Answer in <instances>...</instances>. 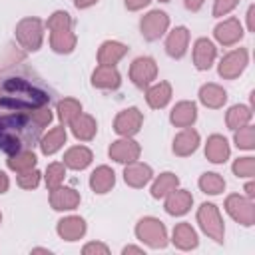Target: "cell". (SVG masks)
Wrapping results in <instances>:
<instances>
[{
    "mask_svg": "<svg viewBox=\"0 0 255 255\" xmlns=\"http://www.w3.org/2000/svg\"><path fill=\"white\" fill-rule=\"evenodd\" d=\"M52 90L28 68H10L0 74V108L8 112H34L50 106Z\"/></svg>",
    "mask_w": 255,
    "mask_h": 255,
    "instance_id": "obj_1",
    "label": "cell"
},
{
    "mask_svg": "<svg viewBox=\"0 0 255 255\" xmlns=\"http://www.w3.org/2000/svg\"><path fill=\"white\" fill-rule=\"evenodd\" d=\"M42 129L30 112L0 114V151L10 155L20 149H32L38 145Z\"/></svg>",
    "mask_w": 255,
    "mask_h": 255,
    "instance_id": "obj_2",
    "label": "cell"
},
{
    "mask_svg": "<svg viewBox=\"0 0 255 255\" xmlns=\"http://www.w3.org/2000/svg\"><path fill=\"white\" fill-rule=\"evenodd\" d=\"M16 40L26 52H38L44 40V22L36 16L22 18L16 24Z\"/></svg>",
    "mask_w": 255,
    "mask_h": 255,
    "instance_id": "obj_3",
    "label": "cell"
},
{
    "mask_svg": "<svg viewBox=\"0 0 255 255\" xmlns=\"http://www.w3.org/2000/svg\"><path fill=\"white\" fill-rule=\"evenodd\" d=\"M135 237L151 249H163L167 245V229L157 217H143L135 225Z\"/></svg>",
    "mask_w": 255,
    "mask_h": 255,
    "instance_id": "obj_4",
    "label": "cell"
},
{
    "mask_svg": "<svg viewBox=\"0 0 255 255\" xmlns=\"http://www.w3.org/2000/svg\"><path fill=\"white\" fill-rule=\"evenodd\" d=\"M197 223L209 239H213L215 243H223L225 227H223V219H221V213H219L217 205L201 203L199 209H197Z\"/></svg>",
    "mask_w": 255,
    "mask_h": 255,
    "instance_id": "obj_5",
    "label": "cell"
},
{
    "mask_svg": "<svg viewBox=\"0 0 255 255\" xmlns=\"http://www.w3.org/2000/svg\"><path fill=\"white\" fill-rule=\"evenodd\" d=\"M225 211L229 213V217L233 221H237L243 227H251L255 223V205L253 199L239 195V193H231L225 199Z\"/></svg>",
    "mask_w": 255,
    "mask_h": 255,
    "instance_id": "obj_6",
    "label": "cell"
},
{
    "mask_svg": "<svg viewBox=\"0 0 255 255\" xmlns=\"http://www.w3.org/2000/svg\"><path fill=\"white\" fill-rule=\"evenodd\" d=\"M157 78V64L153 58L149 56H139L131 62L129 66V80L135 88L145 90L149 84H153V80Z\"/></svg>",
    "mask_w": 255,
    "mask_h": 255,
    "instance_id": "obj_7",
    "label": "cell"
},
{
    "mask_svg": "<svg viewBox=\"0 0 255 255\" xmlns=\"http://www.w3.org/2000/svg\"><path fill=\"white\" fill-rule=\"evenodd\" d=\"M167 28H169V16L163 10H151L139 20V32L147 42L159 40L167 32Z\"/></svg>",
    "mask_w": 255,
    "mask_h": 255,
    "instance_id": "obj_8",
    "label": "cell"
},
{
    "mask_svg": "<svg viewBox=\"0 0 255 255\" xmlns=\"http://www.w3.org/2000/svg\"><path fill=\"white\" fill-rule=\"evenodd\" d=\"M247 64H249V52L245 48H235L221 58L217 72L223 80H235L239 74H243Z\"/></svg>",
    "mask_w": 255,
    "mask_h": 255,
    "instance_id": "obj_9",
    "label": "cell"
},
{
    "mask_svg": "<svg viewBox=\"0 0 255 255\" xmlns=\"http://www.w3.org/2000/svg\"><path fill=\"white\" fill-rule=\"evenodd\" d=\"M143 124V114L137 108L122 110L114 120V131L122 137H133Z\"/></svg>",
    "mask_w": 255,
    "mask_h": 255,
    "instance_id": "obj_10",
    "label": "cell"
},
{
    "mask_svg": "<svg viewBox=\"0 0 255 255\" xmlns=\"http://www.w3.org/2000/svg\"><path fill=\"white\" fill-rule=\"evenodd\" d=\"M139 153H141V147L133 137H120V139L112 141V145L108 149V155L118 163L135 161L139 157Z\"/></svg>",
    "mask_w": 255,
    "mask_h": 255,
    "instance_id": "obj_11",
    "label": "cell"
},
{
    "mask_svg": "<svg viewBox=\"0 0 255 255\" xmlns=\"http://www.w3.org/2000/svg\"><path fill=\"white\" fill-rule=\"evenodd\" d=\"M80 193L74 187H64L58 185L54 189H50V205L56 211H72L80 205Z\"/></svg>",
    "mask_w": 255,
    "mask_h": 255,
    "instance_id": "obj_12",
    "label": "cell"
},
{
    "mask_svg": "<svg viewBox=\"0 0 255 255\" xmlns=\"http://www.w3.org/2000/svg\"><path fill=\"white\" fill-rule=\"evenodd\" d=\"M151 177H153V169H151L147 163H141V161H137V159L126 163V167H124V181H126L129 187L139 189V187L147 185V183L151 181Z\"/></svg>",
    "mask_w": 255,
    "mask_h": 255,
    "instance_id": "obj_13",
    "label": "cell"
},
{
    "mask_svg": "<svg viewBox=\"0 0 255 255\" xmlns=\"http://www.w3.org/2000/svg\"><path fill=\"white\" fill-rule=\"evenodd\" d=\"M213 36L221 46H233L243 38V26L237 18H227L215 26Z\"/></svg>",
    "mask_w": 255,
    "mask_h": 255,
    "instance_id": "obj_14",
    "label": "cell"
},
{
    "mask_svg": "<svg viewBox=\"0 0 255 255\" xmlns=\"http://www.w3.org/2000/svg\"><path fill=\"white\" fill-rule=\"evenodd\" d=\"M217 58V48L209 38H197L193 44V66L197 70H209Z\"/></svg>",
    "mask_w": 255,
    "mask_h": 255,
    "instance_id": "obj_15",
    "label": "cell"
},
{
    "mask_svg": "<svg viewBox=\"0 0 255 255\" xmlns=\"http://www.w3.org/2000/svg\"><path fill=\"white\" fill-rule=\"evenodd\" d=\"M187 46H189V30L185 26H177L173 28L167 38H165V52L169 58L173 60H179L185 56L187 52Z\"/></svg>",
    "mask_w": 255,
    "mask_h": 255,
    "instance_id": "obj_16",
    "label": "cell"
},
{
    "mask_svg": "<svg viewBox=\"0 0 255 255\" xmlns=\"http://www.w3.org/2000/svg\"><path fill=\"white\" fill-rule=\"evenodd\" d=\"M122 84V76L118 72L116 66H98L94 72H92V86L98 88V90H118Z\"/></svg>",
    "mask_w": 255,
    "mask_h": 255,
    "instance_id": "obj_17",
    "label": "cell"
},
{
    "mask_svg": "<svg viewBox=\"0 0 255 255\" xmlns=\"http://www.w3.org/2000/svg\"><path fill=\"white\" fill-rule=\"evenodd\" d=\"M195 120H197V106L195 102H189V100L177 102L169 112V122L175 128H191Z\"/></svg>",
    "mask_w": 255,
    "mask_h": 255,
    "instance_id": "obj_18",
    "label": "cell"
},
{
    "mask_svg": "<svg viewBox=\"0 0 255 255\" xmlns=\"http://www.w3.org/2000/svg\"><path fill=\"white\" fill-rule=\"evenodd\" d=\"M193 205V195L187 189H173L171 193L165 195V211L173 217L185 215Z\"/></svg>",
    "mask_w": 255,
    "mask_h": 255,
    "instance_id": "obj_19",
    "label": "cell"
},
{
    "mask_svg": "<svg viewBox=\"0 0 255 255\" xmlns=\"http://www.w3.org/2000/svg\"><path fill=\"white\" fill-rule=\"evenodd\" d=\"M56 231L64 241H78L86 235V221L80 215H68L58 221Z\"/></svg>",
    "mask_w": 255,
    "mask_h": 255,
    "instance_id": "obj_20",
    "label": "cell"
},
{
    "mask_svg": "<svg viewBox=\"0 0 255 255\" xmlns=\"http://www.w3.org/2000/svg\"><path fill=\"white\" fill-rule=\"evenodd\" d=\"M199 147V133L193 128H183L175 137H173V153L179 157H187L191 155L195 149Z\"/></svg>",
    "mask_w": 255,
    "mask_h": 255,
    "instance_id": "obj_21",
    "label": "cell"
},
{
    "mask_svg": "<svg viewBox=\"0 0 255 255\" xmlns=\"http://www.w3.org/2000/svg\"><path fill=\"white\" fill-rule=\"evenodd\" d=\"M128 50L129 48L126 44L118 42V40H106L98 48V64H102V66H116L128 54Z\"/></svg>",
    "mask_w": 255,
    "mask_h": 255,
    "instance_id": "obj_22",
    "label": "cell"
},
{
    "mask_svg": "<svg viewBox=\"0 0 255 255\" xmlns=\"http://www.w3.org/2000/svg\"><path fill=\"white\" fill-rule=\"evenodd\" d=\"M171 243L181 249V251H189V249H195L199 245V239H197V233L195 229L191 227V223L183 221V223H177L171 231Z\"/></svg>",
    "mask_w": 255,
    "mask_h": 255,
    "instance_id": "obj_23",
    "label": "cell"
},
{
    "mask_svg": "<svg viewBox=\"0 0 255 255\" xmlns=\"http://www.w3.org/2000/svg\"><path fill=\"white\" fill-rule=\"evenodd\" d=\"M169 100H171V84L169 82H157V84H149L145 88V102L149 108L161 110L169 104Z\"/></svg>",
    "mask_w": 255,
    "mask_h": 255,
    "instance_id": "obj_24",
    "label": "cell"
},
{
    "mask_svg": "<svg viewBox=\"0 0 255 255\" xmlns=\"http://www.w3.org/2000/svg\"><path fill=\"white\" fill-rule=\"evenodd\" d=\"M229 143L223 135L219 133H213L207 137V143H205V157L211 161V163H225L229 159Z\"/></svg>",
    "mask_w": 255,
    "mask_h": 255,
    "instance_id": "obj_25",
    "label": "cell"
},
{
    "mask_svg": "<svg viewBox=\"0 0 255 255\" xmlns=\"http://www.w3.org/2000/svg\"><path fill=\"white\" fill-rule=\"evenodd\" d=\"M92 159H94V153H92L90 147H86V145H74V147H70L64 153V161L62 163L68 169L82 171V169H86L92 163Z\"/></svg>",
    "mask_w": 255,
    "mask_h": 255,
    "instance_id": "obj_26",
    "label": "cell"
},
{
    "mask_svg": "<svg viewBox=\"0 0 255 255\" xmlns=\"http://www.w3.org/2000/svg\"><path fill=\"white\" fill-rule=\"evenodd\" d=\"M70 128H72V133L76 139L80 141H90L96 137V131H98V124L96 120L90 116V114H78L72 122H70Z\"/></svg>",
    "mask_w": 255,
    "mask_h": 255,
    "instance_id": "obj_27",
    "label": "cell"
},
{
    "mask_svg": "<svg viewBox=\"0 0 255 255\" xmlns=\"http://www.w3.org/2000/svg\"><path fill=\"white\" fill-rule=\"evenodd\" d=\"M76 44H78V38L72 32V28L50 30V48L56 54H70V52H74Z\"/></svg>",
    "mask_w": 255,
    "mask_h": 255,
    "instance_id": "obj_28",
    "label": "cell"
},
{
    "mask_svg": "<svg viewBox=\"0 0 255 255\" xmlns=\"http://www.w3.org/2000/svg\"><path fill=\"white\" fill-rule=\"evenodd\" d=\"M66 128L64 126H56V128H52L48 133H44L42 137H40V141H38V145H40V151L44 153V155H54L56 151H60L62 149V145L66 143Z\"/></svg>",
    "mask_w": 255,
    "mask_h": 255,
    "instance_id": "obj_29",
    "label": "cell"
},
{
    "mask_svg": "<svg viewBox=\"0 0 255 255\" xmlns=\"http://www.w3.org/2000/svg\"><path fill=\"white\" fill-rule=\"evenodd\" d=\"M114 185H116V173H114L112 167L100 165V167H96L92 171V175H90V187H92L94 193H100V195L102 193H108Z\"/></svg>",
    "mask_w": 255,
    "mask_h": 255,
    "instance_id": "obj_30",
    "label": "cell"
},
{
    "mask_svg": "<svg viewBox=\"0 0 255 255\" xmlns=\"http://www.w3.org/2000/svg\"><path fill=\"white\" fill-rule=\"evenodd\" d=\"M199 102L205 106V108H211V110H219L225 106L227 102V92L217 86V84H203L199 88Z\"/></svg>",
    "mask_w": 255,
    "mask_h": 255,
    "instance_id": "obj_31",
    "label": "cell"
},
{
    "mask_svg": "<svg viewBox=\"0 0 255 255\" xmlns=\"http://www.w3.org/2000/svg\"><path fill=\"white\" fill-rule=\"evenodd\" d=\"M38 163V157L32 149H20L16 153H10L8 159H6V165L8 169L16 171V173H22V171H28L32 167H36Z\"/></svg>",
    "mask_w": 255,
    "mask_h": 255,
    "instance_id": "obj_32",
    "label": "cell"
},
{
    "mask_svg": "<svg viewBox=\"0 0 255 255\" xmlns=\"http://www.w3.org/2000/svg\"><path fill=\"white\" fill-rule=\"evenodd\" d=\"M179 185V177L175 175V173H171V171H163V173H159L155 179H153V183H151V197L153 199H163L167 193H171L175 187Z\"/></svg>",
    "mask_w": 255,
    "mask_h": 255,
    "instance_id": "obj_33",
    "label": "cell"
},
{
    "mask_svg": "<svg viewBox=\"0 0 255 255\" xmlns=\"http://www.w3.org/2000/svg\"><path fill=\"white\" fill-rule=\"evenodd\" d=\"M251 118H253L251 108H249V106H243V104H237V106H231V108H229V112H227V116H225V124H227L229 129L235 131V129L247 126V124L251 122Z\"/></svg>",
    "mask_w": 255,
    "mask_h": 255,
    "instance_id": "obj_34",
    "label": "cell"
},
{
    "mask_svg": "<svg viewBox=\"0 0 255 255\" xmlns=\"http://www.w3.org/2000/svg\"><path fill=\"white\" fill-rule=\"evenodd\" d=\"M56 112H58V120L62 122V126H70V122L78 114H82V104L74 98H64V100L58 102Z\"/></svg>",
    "mask_w": 255,
    "mask_h": 255,
    "instance_id": "obj_35",
    "label": "cell"
},
{
    "mask_svg": "<svg viewBox=\"0 0 255 255\" xmlns=\"http://www.w3.org/2000/svg\"><path fill=\"white\" fill-rule=\"evenodd\" d=\"M199 189L207 195H219L223 189H225V179L219 175V173H213V171H207V173H201L199 181H197Z\"/></svg>",
    "mask_w": 255,
    "mask_h": 255,
    "instance_id": "obj_36",
    "label": "cell"
},
{
    "mask_svg": "<svg viewBox=\"0 0 255 255\" xmlns=\"http://www.w3.org/2000/svg\"><path fill=\"white\" fill-rule=\"evenodd\" d=\"M44 179H46V187L48 189H54L58 185L64 183L66 179V165L60 163V161H54L46 167V173H44Z\"/></svg>",
    "mask_w": 255,
    "mask_h": 255,
    "instance_id": "obj_37",
    "label": "cell"
},
{
    "mask_svg": "<svg viewBox=\"0 0 255 255\" xmlns=\"http://www.w3.org/2000/svg\"><path fill=\"white\" fill-rule=\"evenodd\" d=\"M233 139H235V145L239 149H253L255 147V128L247 124V126L235 129Z\"/></svg>",
    "mask_w": 255,
    "mask_h": 255,
    "instance_id": "obj_38",
    "label": "cell"
},
{
    "mask_svg": "<svg viewBox=\"0 0 255 255\" xmlns=\"http://www.w3.org/2000/svg\"><path fill=\"white\" fill-rule=\"evenodd\" d=\"M231 169H233V173H235L237 177H253V173H255V159L249 157V155L237 157V159L233 161Z\"/></svg>",
    "mask_w": 255,
    "mask_h": 255,
    "instance_id": "obj_39",
    "label": "cell"
},
{
    "mask_svg": "<svg viewBox=\"0 0 255 255\" xmlns=\"http://www.w3.org/2000/svg\"><path fill=\"white\" fill-rule=\"evenodd\" d=\"M40 179H42V173H40L36 167L28 169V171H22V173H18V177H16V181H18V185H20L22 189H36V187L40 185Z\"/></svg>",
    "mask_w": 255,
    "mask_h": 255,
    "instance_id": "obj_40",
    "label": "cell"
},
{
    "mask_svg": "<svg viewBox=\"0 0 255 255\" xmlns=\"http://www.w3.org/2000/svg\"><path fill=\"white\" fill-rule=\"evenodd\" d=\"M46 26H48V30L72 28V18H70V14H68V12H64V10H56V12H54V14L48 18Z\"/></svg>",
    "mask_w": 255,
    "mask_h": 255,
    "instance_id": "obj_41",
    "label": "cell"
},
{
    "mask_svg": "<svg viewBox=\"0 0 255 255\" xmlns=\"http://www.w3.org/2000/svg\"><path fill=\"white\" fill-rule=\"evenodd\" d=\"M237 4H239V0H215L213 2V16L221 18V16L229 14Z\"/></svg>",
    "mask_w": 255,
    "mask_h": 255,
    "instance_id": "obj_42",
    "label": "cell"
},
{
    "mask_svg": "<svg viewBox=\"0 0 255 255\" xmlns=\"http://www.w3.org/2000/svg\"><path fill=\"white\" fill-rule=\"evenodd\" d=\"M32 114V118L42 126V128H48V124L52 122V110H50V106H44V108H38V110H34V112H30Z\"/></svg>",
    "mask_w": 255,
    "mask_h": 255,
    "instance_id": "obj_43",
    "label": "cell"
},
{
    "mask_svg": "<svg viewBox=\"0 0 255 255\" xmlns=\"http://www.w3.org/2000/svg\"><path fill=\"white\" fill-rule=\"evenodd\" d=\"M82 253H84V255H108L110 249H108V245H104V243L92 241V243H86V245H84Z\"/></svg>",
    "mask_w": 255,
    "mask_h": 255,
    "instance_id": "obj_44",
    "label": "cell"
},
{
    "mask_svg": "<svg viewBox=\"0 0 255 255\" xmlns=\"http://www.w3.org/2000/svg\"><path fill=\"white\" fill-rule=\"evenodd\" d=\"M149 2H151V0H126V8L131 10V12H137V10L145 8Z\"/></svg>",
    "mask_w": 255,
    "mask_h": 255,
    "instance_id": "obj_45",
    "label": "cell"
},
{
    "mask_svg": "<svg viewBox=\"0 0 255 255\" xmlns=\"http://www.w3.org/2000/svg\"><path fill=\"white\" fill-rule=\"evenodd\" d=\"M203 2H205V0H183L185 8H187L189 12H197V10L203 6Z\"/></svg>",
    "mask_w": 255,
    "mask_h": 255,
    "instance_id": "obj_46",
    "label": "cell"
},
{
    "mask_svg": "<svg viewBox=\"0 0 255 255\" xmlns=\"http://www.w3.org/2000/svg\"><path fill=\"white\" fill-rule=\"evenodd\" d=\"M8 187H10V179H8V175H6L4 171H0V195L6 193Z\"/></svg>",
    "mask_w": 255,
    "mask_h": 255,
    "instance_id": "obj_47",
    "label": "cell"
},
{
    "mask_svg": "<svg viewBox=\"0 0 255 255\" xmlns=\"http://www.w3.org/2000/svg\"><path fill=\"white\" fill-rule=\"evenodd\" d=\"M253 16H255V6H249V10H247V30H249V32H253V30H255Z\"/></svg>",
    "mask_w": 255,
    "mask_h": 255,
    "instance_id": "obj_48",
    "label": "cell"
},
{
    "mask_svg": "<svg viewBox=\"0 0 255 255\" xmlns=\"http://www.w3.org/2000/svg\"><path fill=\"white\" fill-rule=\"evenodd\" d=\"M98 0H74V6L78 8V10H86V8H90V6H94Z\"/></svg>",
    "mask_w": 255,
    "mask_h": 255,
    "instance_id": "obj_49",
    "label": "cell"
},
{
    "mask_svg": "<svg viewBox=\"0 0 255 255\" xmlns=\"http://www.w3.org/2000/svg\"><path fill=\"white\" fill-rule=\"evenodd\" d=\"M245 197H249V199L255 197V183H253V181H249V183L245 185Z\"/></svg>",
    "mask_w": 255,
    "mask_h": 255,
    "instance_id": "obj_50",
    "label": "cell"
},
{
    "mask_svg": "<svg viewBox=\"0 0 255 255\" xmlns=\"http://www.w3.org/2000/svg\"><path fill=\"white\" fill-rule=\"evenodd\" d=\"M124 255H128V253H143V249L141 247H135V245H128V247H124V251H122Z\"/></svg>",
    "mask_w": 255,
    "mask_h": 255,
    "instance_id": "obj_51",
    "label": "cell"
},
{
    "mask_svg": "<svg viewBox=\"0 0 255 255\" xmlns=\"http://www.w3.org/2000/svg\"><path fill=\"white\" fill-rule=\"evenodd\" d=\"M32 253H48V255H50V249H44V247H36V249H32Z\"/></svg>",
    "mask_w": 255,
    "mask_h": 255,
    "instance_id": "obj_52",
    "label": "cell"
},
{
    "mask_svg": "<svg viewBox=\"0 0 255 255\" xmlns=\"http://www.w3.org/2000/svg\"><path fill=\"white\" fill-rule=\"evenodd\" d=\"M0 223H2V213H0Z\"/></svg>",
    "mask_w": 255,
    "mask_h": 255,
    "instance_id": "obj_53",
    "label": "cell"
},
{
    "mask_svg": "<svg viewBox=\"0 0 255 255\" xmlns=\"http://www.w3.org/2000/svg\"><path fill=\"white\" fill-rule=\"evenodd\" d=\"M159 2H169V0H159Z\"/></svg>",
    "mask_w": 255,
    "mask_h": 255,
    "instance_id": "obj_54",
    "label": "cell"
}]
</instances>
